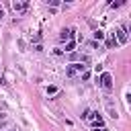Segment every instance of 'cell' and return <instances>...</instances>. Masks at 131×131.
I'll return each mask as SVG.
<instances>
[{
	"label": "cell",
	"instance_id": "obj_3",
	"mask_svg": "<svg viewBox=\"0 0 131 131\" xmlns=\"http://www.w3.org/2000/svg\"><path fill=\"white\" fill-rule=\"evenodd\" d=\"M100 86L108 90V88L113 86V76H111V74H102V76H100Z\"/></svg>",
	"mask_w": 131,
	"mask_h": 131
},
{
	"label": "cell",
	"instance_id": "obj_2",
	"mask_svg": "<svg viewBox=\"0 0 131 131\" xmlns=\"http://www.w3.org/2000/svg\"><path fill=\"white\" fill-rule=\"evenodd\" d=\"M86 119H88V121H92V125H94L96 129H98V127H102V119H100V117H98L96 113L88 111V113H86Z\"/></svg>",
	"mask_w": 131,
	"mask_h": 131
},
{
	"label": "cell",
	"instance_id": "obj_1",
	"mask_svg": "<svg viewBox=\"0 0 131 131\" xmlns=\"http://www.w3.org/2000/svg\"><path fill=\"white\" fill-rule=\"evenodd\" d=\"M82 76L84 74V66L82 63H72V66H68V70H66V76L68 78H74V76Z\"/></svg>",
	"mask_w": 131,
	"mask_h": 131
},
{
	"label": "cell",
	"instance_id": "obj_7",
	"mask_svg": "<svg viewBox=\"0 0 131 131\" xmlns=\"http://www.w3.org/2000/svg\"><path fill=\"white\" fill-rule=\"evenodd\" d=\"M94 39H98V41L104 39V33H102V31H94Z\"/></svg>",
	"mask_w": 131,
	"mask_h": 131
},
{
	"label": "cell",
	"instance_id": "obj_8",
	"mask_svg": "<svg viewBox=\"0 0 131 131\" xmlns=\"http://www.w3.org/2000/svg\"><path fill=\"white\" fill-rule=\"evenodd\" d=\"M72 49H74V43H72V41H70V43H68V45H66V51H72Z\"/></svg>",
	"mask_w": 131,
	"mask_h": 131
},
{
	"label": "cell",
	"instance_id": "obj_9",
	"mask_svg": "<svg viewBox=\"0 0 131 131\" xmlns=\"http://www.w3.org/2000/svg\"><path fill=\"white\" fill-rule=\"evenodd\" d=\"M94 131H106V129H104V127H100V129H94Z\"/></svg>",
	"mask_w": 131,
	"mask_h": 131
},
{
	"label": "cell",
	"instance_id": "obj_4",
	"mask_svg": "<svg viewBox=\"0 0 131 131\" xmlns=\"http://www.w3.org/2000/svg\"><path fill=\"white\" fill-rule=\"evenodd\" d=\"M27 2H12V8L16 10V12H23V10H27Z\"/></svg>",
	"mask_w": 131,
	"mask_h": 131
},
{
	"label": "cell",
	"instance_id": "obj_5",
	"mask_svg": "<svg viewBox=\"0 0 131 131\" xmlns=\"http://www.w3.org/2000/svg\"><path fill=\"white\" fill-rule=\"evenodd\" d=\"M70 37H72V29H63V31H61V35H59V39H61V41H66V39H70Z\"/></svg>",
	"mask_w": 131,
	"mask_h": 131
},
{
	"label": "cell",
	"instance_id": "obj_6",
	"mask_svg": "<svg viewBox=\"0 0 131 131\" xmlns=\"http://www.w3.org/2000/svg\"><path fill=\"white\" fill-rule=\"evenodd\" d=\"M117 33H119V41H121V43H125V41H127V33H125V29H119Z\"/></svg>",
	"mask_w": 131,
	"mask_h": 131
}]
</instances>
